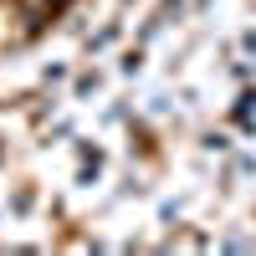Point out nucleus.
I'll return each mask as SVG.
<instances>
[{
	"label": "nucleus",
	"instance_id": "f257e3e1",
	"mask_svg": "<svg viewBox=\"0 0 256 256\" xmlns=\"http://www.w3.org/2000/svg\"><path fill=\"white\" fill-rule=\"evenodd\" d=\"M56 6H62V0H56Z\"/></svg>",
	"mask_w": 256,
	"mask_h": 256
}]
</instances>
